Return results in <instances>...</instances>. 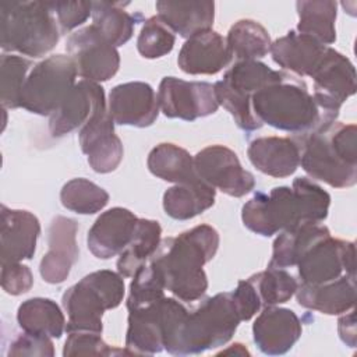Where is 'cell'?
I'll use <instances>...</instances> for the list:
<instances>
[{
    "label": "cell",
    "mask_w": 357,
    "mask_h": 357,
    "mask_svg": "<svg viewBox=\"0 0 357 357\" xmlns=\"http://www.w3.org/2000/svg\"><path fill=\"white\" fill-rule=\"evenodd\" d=\"M331 195L308 177L294 178L291 187H273L269 192H257L241 209L244 226L264 237L305 223L326 219Z\"/></svg>",
    "instance_id": "cell-1"
},
{
    "label": "cell",
    "mask_w": 357,
    "mask_h": 357,
    "mask_svg": "<svg viewBox=\"0 0 357 357\" xmlns=\"http://www.w3.org/2000/svg\"><path fill=\"white\" fill-rule=\"evenodd\" d=\"M219 247V233L211 225H198L160 241L151 258L159 268L165 287L180 301H197L208 289L204 265Z\"/></svg>",
    "instance_id": "cell-2"
},
{
    "label": "cell",
    "mask_w": 357,
    "mask_h": 357,
    "mask_svg": "<svg viewBox=\"0 0 357 357\" xmlns=\"http://www.w3.org/2000/svg\"><path fill=\"white\" fill-rule=\"evenodd\" d=\"M300 165L315 180L333 188L357 183V127L333 121L294 138Z\"/></svg>",
    "instance_id": "cell-3"
},
{
    "label": "cell",
    "mask_w": 357,
    "mask_h": 357,
    "mask_svg": "<svg viewBox=\"0 0 357 357\" xmlns=\"http://www.w3.org/2000/svg\"><path fill=\"white\" fill-rule=\"evenodd\" d=\"M251 107L262 124L291 132L296 137L337 119L319 107L301 79L286 71L254 92Z\"/></svg>",
    "instance_id": "cell-4"
},
{
    "label": "cell",
    "mask_w": 357,
    "mask_h": 357,
    "mask_svg": "<svg viewBox=\"0 0 357 357\" xmlns=\"http://www.w3.org/2000/svg\"><path fill=\"white\" fill-rule=\"evenodd\" d=\"M60 33L50 1L0 3V45L4 52L38 59L54 49Z\"/></svg>",
    "instance_id": "cell-5"
},
{
    "label": "cell",
    "mask_w": 357,
    "mask_h": 357,
    "mask_svg": "<svg viewBox=\"0 0 357 357\" xmlns=\"http://www.w3.org/2000/svg\"><path fill=\"white\" fill-rule=\"evenodd\" d=\"M240 322L231 293H218L187 314L167 353L188 356L223 346L233 337Z\"/></svg>",
    "instance_id": "cell-6"
},
{
    "label": "cell",
    "mask_w": 357,
    "mask_h": 357,
    "mask_svg": "<svg viewBox=\"0 0 357 357\" xmlns=\"http://www.w3.org/2000/svg\"><path fill=\"white\" fill-rule=\"evenodd\" d=\"M124 279L119 272L109 269L95 271L68 287L61 304L67 312V333L96 332L102 333V317L106 310H113L123 301Z\"/></svg>",
    "instance_id": "cell-7"
},
{
    "label": "cell",
    "mask_w": 357,
    "mask_h": 357,
    "mask_svg": "<svg viewBox=\"0 0 357 357\" xmlns=\"http://www.w3.org/2000/svg\"><path fill=\"white\" fill-rule=\"evenodd\" d=\"M280 74L282 71L272 70L258 60L236 61L223 78L213 84L216 100L231 114L240 130L255 131L262 127V123L252 112L251 98L254 92L279 78Z\"/></svg>",
    "instance_id": "cell-8"
},
{
    "label": "cell",
    "mask_w": 357,
    "mask_h": 357,
    "mask_svg": "<svg viewBox=\"0 0 357 357\" xmlns=\"http://www.w3.org/2000/svg\"><path fill=\"white\" fill-rule=\"evenodd\" d=\"M77 68L68 54H52L29 71L20 98V107L50 116L74 88Z\"/></svg>",
    "instance_id": "cell-9"
},
{
    "label": "cell",
    "mask_w": 357,
    "mask_h": 357,
    "mask_svg": "<svg viewBox=\"0 0 357 357\" xmlns=\"http://www.w3.org/2000/svg\"><path fill=\"white\" fill-rule=\"evenodd\" d=\"M297 272L303 284H322L343 275L356 276L354 243L331 234L317 240L298 259Z\"/></svg>",
    "instance_id": "cell-10"
},
{
    "label": "cell",
    "mask_w": 357,
    "mask_h": 357,
    "mask_svg": "<svg viewBox=\"0 0 357 357\" xmlns=\"http://www.w3.org/2000/svg\"><path fill=\"white\" fill-rule=\"evenodd\" d=\"M66 50L74 61L78 77L86 81L103 82L119 71L117 49L92 24L73 32L66 42Z\"/></svg>",
    "instance_id": "cell-11"
},
{
    "label": "cell",
    "mask_w": 357,
    "mask_h": 357,
    "mask_svg": "<svg viewBox=\"0 0 357 357\" xmlns=\"http://www.w3.org/2000/svg\"><path fill=\"white\" fill-rule=\"evenodd\" d=\"M158 103L166 117L185 121L206 117L219 109L212 84L184 81L176 77H165L160 81Z\"/></svg>",
    "instance_id": "cell-12"
},
{
    "label": "cell",
    "mask_w": 357,
    "mask_h": 357,
    "mask_svg": "<svg viewBox=\"0 0 357 357\" xmlns=\"http://www.w3.org/2000/svg\"><path fill=\"white\" fill-rule=\"evenodd\" d=\"M195 170L202 181L223 194L240 198L255 187L252 173L245 170L237 155L225 145H209L194 156Z\"/></svg>",
    "instance_id": "cell-13"
},
{
    "label": "cell",
    "mask_w": 357,
    "mask_h": 357,
    "mask_svg": "<svg viewBox=\"0 0 357 357\" xmlns=\"http://www.w3.org/2000/svg\"><path fill=\"white\" fill-rule=\"evenodd\" d=\"M314 81L312 96L322 110L336 116L340 106L356 93V68L340 52L326 46L325 53L310 75Z\"/></svg>",
    "instance_id": "cell-14"
},
{
    "label": "cell",
    "mask_w": 357,
    "mask_h": 357,
    "mask_svg": "<svg viewBox=\"0 0 357 357\" xmlns=\"http://www.w3.org/2000/svg\"><path fill=\"white\" fill-rule=\"evenodd\" d=\"M78 141L81 151L88 156L93 172L105 174L114 172L123 160V144L114 132V121L102 102L92 117L79 128Z\"/></svg>",
    "instance_id": "cell-15"
},
{
    "label": "cell",
    "mask_w": 357,
    "mask_h": 357,
    "mask_svg": "<svg viewBox=\"0 0 357 357\" xmlns=\"http://www.w3.org/2000/svg\"><path fill=\"white\" fill-rule=\"evenodd\" d=\"M107 110L116 124L144 128L156 121L160 109L153 88L146 82L132 81L110 91Z\"/></svg>",
    "instance_id": "cell-16"
},
{
    "label": "cell",
    "mask_w": 357,
    "mask_h": 357,
    "mask_svg": "<svg viewBox=\"0 0 357 357\" xmlns=\"http://www.w3.org/2000/svg\"><path fill=\"white\" fill-rule=\"evenodd\" d=\"M78 223L66 216H56L47 230L49 250L39 264V272L45 282L50 284L63 283L78 259L77 245Z\"/></svg>",
    "instance_id": "cell-17"
},
{
    "label": "cell",
    "mask_w": 357,
    "mask_h": 357,
    "mask_svg": "<svg viewBox=\"0 0 357 357\" xmlns=\"http://www.w3.org/2000/svg\"><path fill=\"white\" fill-rule=\"evenodd\" d=\"M301 321L289 308L264 307L252 325L257 347L268 356L287 353L301 336Z\"/></svg>",
    "instance_id": "cell-18"
},
{
    "label": "cell",
    "mask_w": 357,
    "mask_h": 357,
    "mask_svg": "<svg viewBox=\"0 0 357 357\" xmlns=\"http://www.w3.org/2000/svg\"><path fill=\"white\" fill-rule=\"evenodd\" d=\"M226 39L213 29L190 36L180 49L177 64L191 75H212L231 63Z\"/></svg>",
    "instance_id": "cell-19"
},
{
    "label": "cell",
    "mask_w": 357,
    "mask_h": 357,
    "mask_svg": "<svg viewBox=\"0 0 357 357\" xmlns=\"http://www.w3.org/2000/svg\"><path fill=\"white\" fill-rule=\"evenodd\" d=\"M40 234V223L29 211L1 205L0 248L1 265L31 259Z\"/></svg>",
    "instance_id": "cell-20"
},
{
    "label": "cell",
    "mask_w": 357,
    "mask_h": 357,
    "mask_svg": "<svg viewBox=\"0 0 357 357\" xmlns=\"http://www.w3.org/2000/svg\"><path fill=\"white\" fill-rule=\"evenodd\" d=\"M138 218L128 209L114 206L100 213L88 231V250L99 259L119 255L130 243Z\"/></svg>",
    "instance_id": "cell-21"
},
{
    "label": "cell",
    "mask_w": 357,
    "mask_h": 357,
    "mask_svg": "<svg viewBox=\"0 0 357 357\" xmlns=\"http://www.w3.org/2000/svg\"><path fill=\"white\" fill-rule=\"evenodd\" d=\"M103 88L86 79L78 81L61 105L49 116L52 137H63L81 128L105 102Z\"/></svg>",
    "instance_id": "cell-22"
},
{
    "label": "cell",
    "mask_w": 357,
    "mask_h": 357,
    "mask_svg": "<svg viewBox=\"0 0 357 357\" xmlns=\"http://www.w3.org/2000/svg\"><path fill=\"white\" fill-rule=\"evenodd\" d=\"M247 155L261 173L283 178L291 176L300 166V148L290 137H259L250 142Z\"/></svg>",
    "instance_id": "cell-23"
},
{
    "label": "cell",
    "mask_w": 357,
    "mask_h": 357,
    "mask_svg": "<svg viewBox=\"0 0 357 357\" xmlns=\"http://www.w3.org/2000/svg\"><path fill=\"white\" fill-rule=\"evenodd\" d=\"M165 349V314L163 298L128 311L126 350L130 354H156Z\"/></svg>",
    "instance_id": "cell-24"
},
{
    "label": "cell",
    "mask_w": 357,
    "mask_h": 357,
    "mask_svg": "<svg viewBox=\"0 0 357 357\" xmlns=\"http://www.w3.org/2000/svg\"><path fill=\"white\" fill-rule=\"evenodd\" d=\"M297 303L308 310L326 315H340L356 303V276L343 275L322 284H303L296 290Z\"/></svg>",
    "instance_id": "cell-25"
},
{
    "label": "cell",
    "mask_w": 357,
    "mask_h": 357,
    "mask_svg": "<svg viewBox=\"0 0 357 357\" xmlns=\"http://www.w3.org/2000/svg\"><path fill=\"white\" fill-rule=\"evenodd\" d=\"M326 46L308 35L296 31L272 42L269 53L273 61L298 77H310L321 61Z\"/></svg>",
    "instance_id": "cell-26"
},
{
    "label": "cell",
    "mask_w": 357,
    "mask_h": 357,
    "mask_svg": "<svg viewBox=\"0 0 357 357\" xmlns=\"http://www.w3.org/2000/svg\"><path fill=\"white\" fill-rule=\"evenodd\" d=\"M158 17L173 32L183 38H190L198 32L212 29L215 20L213 1H156Z\"/></svg>",
    "instance_id": "cell-27"
},
{
    "label": "cell",
    "mask_w": 357,
    "mask_h": 357,
    "mask_svg": "<svg viewBox=\"0 0 357 357\" xmlns=\"http://www.w3.org/2000/svg\"><path fill=\"white\" fill-rule=\"evenodd\" d=\"M146 165L153 176L165 181L191 184L201 180L195 170L194 156L176 144L163 142L156 145L149 152Z\"/></svg>",
    "instance_id": "cell-28"
},
{
    "label": "cell",
    "mask_w": 357,
    "mask_h": 357,
    "mask_svg": "<svg viewBox=\"0 0 357 357\" xmlns=\"http://www.w3.org/2000/svg\"><path fill=\"white\" fill-rule=\"evenodd\" d=\"M216 190L199 180L191 184H176L163 194V209L176 220H188L213 206Z\"/></svg>",
    "instance_id": "cell-29"
},
{
    "label": "cell",
    "mask_w": 357,
    "mask_h": 357,
    "mask_svg": "<svg viewBox=\"0 0 357 357\" xmlns=\"http://www.w3.org/2000/svg\"><path fill=\"white\" fill-rule=\"evenodd\" d=\"M162 241V227L158 220L139 219L126 248L119 254L117 272L123 278H132L156 252Z\"/></svg>",
    "instance_id": "cell-30"
},
{
    "label": "cell",
    "mask_w": 357,
    "mask_h": 357,
    "mask_svg": "<svg viewBox=\"0 0 357 357\" xmlns=\"http://www.w3.org/2000/svg\"><path fill=\"white\" fill-rule=\"evenodd\" d=\"M17 322L24 332L49 337H61L66 318L56 301L45 297L25 300L17 311Z\"/></svg>",
    "instance_id": "cell-31"
},
{
    "label": "cell",
    "mask_w": 357,
    "mask_h": 357,
    "mask_svg": "<svg viewBox=\"0 0 357 357\" xmlns=\"http://www.w3.org/2000/svg\"><path fill=\"white\" fill-rule=\"evenodd\" d=\"M331 234L329 229L321 223H305L283 230L273 241L269 268L286 269L297 265L304 251L317 240Z\"/></svg>",
    "instance_id": "cell-32"
},
{
    "label": "cell",
    "mask_w": 357,
    "mask_h": 357,
    "mask_svg": "<svg viewBox=\"0 0 357 357\" xmlns=\"http://www.w3.org/2000/svg\"><path fill=\"white\" fill-rule=\"evenodd\" d=\"M298 24L297 32L308 35L319 43L329 46L336 40L335 21L337 3L331 0H308L296 3Z\"/></svg>",
    "instance_id": "cell-33"
},
{
    "label": "cell",
    "mask_w": 357,
    "mask_h": 357,
    "mask_svg": "<svg viewBox=\"0 0 357 357\" xmlns=\"http://www.w3.org/2000/svg\"><path fill=\"white\" fill-rule=\"evenodd\" d=\"M226 43L236 61L258 60L271 50V36L265 26L254 20H238L227 32Z\"/></svg>",
    "instance_id": "cell-34"
},
{
    "label": "cell",
    "mask_w": 357,
    "mask_h": 357,
    "mask_svg": "<svg viewBox=\"0 0 357 357\" xmlns=\"http://www.w3.org/2000/svg\"><path fill=\"white\" fill-rule=\"evenodd\" d=\"M123 6L116 1H92V25L114 47L126 45L134 32L135 20Z\"/></svg>",
    "instance_id": "cell-35"
},
{
    "label": "cell",
    "mask_w": 357,
    "mask_h": 357,
    "mask_svg": "<svg viewBox=\"0 0 357 357\" xmlns=\"http://www.w3.org/2000/svg\"><path fill=\"white\" fill-rule=\"evenodd\" d=\"M61 205L79 215H92L102 211L109 202V194L105 188L78 177L67 181L60 191Z\"/></svg>",
    "instance_id": "cell-36"
},
{
    "label": "cell",
    "mask_w": 357,
    "mask_h": 357,
    "mask_svg": "<svg viewBox=\"0 0 357 357\" xmlns=\"http://www.w3.org/2000/svg\"><path fill=\"white\" fill-rule=\"evenodd\" d=\"M257 290L262 307L278 305L289 301L297 290V280L284 269L266 268L248 278Z\"/></svg>",
    "instance_id": "cell-37"
},
{
    "label": "cell",
    "mask_w": 357,
    "mask_h": 357,
    "mask_svg": "<svg viewBox=\"0 0 357 357\" xmlns=\"http://www.w3.org/2000/svg\"><path fill=\"white\" fill-rule=\"evenodd\" d=\"M32 70V61L24 56L3 53L0 57V100L3 109L20 107L25 79Z\"/></svg>",
    "instance_id": "cell-38"
},
{
    "label": "cell",
    "mask_w": 357,
    "mask_h": 357,
    "mask_svg": "<svg viewBox=\"0 0 357 357\" xmlns=\"http://www.w3.org/2000/svg\"><path fill=\"white\" fill-rule=\"evenodd\" d=\"M163 276L156 264L149 259L132 276L127 297V310L148 307L165 297Z\"/></svg>",
    "instance_id": "cell-39"
},
{
    "label": "cell",
    "mask_w": 357,
    "mask_h": 357,
    "mask_svg": "<svg viewBox=\"0 0 357 357\" xmlns=\"http://www.w3.org/2000/svg\"><path fill=\"white\" fill-rule=\"evenodd\" d=\"M174 42V32L158 15H153L144 22L137 39V49L145 59H159L172 52Z\"/></svg>",
    "instance_id": "cell-40"
},
{
    "label": "cell",
    "mask_w": 357,
    "mask_h": 357,
    "mask_svg": "<svg viewBox=\"0 0 357 357\" xmlns=\"http://www.w3.org/2000/svg\"><path fill=\"white\" fill-rule=\"evenodd\" d=\"M130 354L127 350L110 347L96 332H70L63 347L64 357Z\"/></svg>",
    "instance_id": "cell-41"
},
{
    "label": "cell",
    "mask_w": 357,
    "mask_h": 357,
    "mask_svg": "<svg viewBox=\"0 0 357 357\" xmlns=\"http://www.w3.org/2000/svg\"><path fill=\"white\" fill-rule=\"evenodd\" d=\"M61 33L82 25L92 15V1H50Z\"/></svg>",
    "instance_id": "cell-42"
},
{
    "label": "cell",
    "mask_w": 357,
    "mask_h": 357,
    "mask_svg": "<svg viewBox=\"0 0 357 357\" xmlns=\"http://www.w3.org/2000/svg\"><path fill=\"white\" fill-rule=\"evenodd\" d=\"M33 284V276L31 269L21 262H11L1 265V287L11 296H20Z\"/></svg>",
    "instance_id": "cell-43"
},
{
    "label": "cell",
    "mask_w": 357,
    "mask_h": 357,
    "mask_svg": "<svg viewBox=\"0 0 357 357\" xmlns=\"http://www.w3.org/2000/svg\"><path fill=\"white\" fill-rule=\"evenodd\" d=\"M53 342L49 336L24 332L10 344L8 356H53Z\"/></svg>",
    "instance_id": "cell-44"
},
{
    "label": "cell",
    "mask_w": 357,
    "mask_h": 357,
    "mask_svg": "<svg viewBox=\"0 0 357 357\" xmlns=\"http://www.w3.org/2000/svg\"><path fill=\"white\" fill-rule=\"evenodd\" d=\"M230 293L241 321H250L262 307L257 290L248 279L240 280L237 287Z\"/></svg>",
    "instance_id": "cell-45"
},
{
    "label": "cell",
    "mask_w": 357,
    "mask_h": 357,
    "mask_svg": "<svg viewBox=\"0 0 357 357\" xmlns=\"http://www.w3.org/2000/svg\"><path fill=\"white\" fill-rule=\"evenodd\" d=\"M337 331L339 336L343 343H346L349 347H356V314L354 308L344 312L339 321H337Z\"/></svg>",
    "instance_id": "cell-46"
},
{
    "label": "cell",
    "mask_w": 357,
    "mask_h": 357,
    "mask_svg": "<svg viewBox=\"0 0 357 357\" xmlns=\"http://www.w3.org/2000/svg\"><path fill=\"white\" fill-rule=\"evenodd\" d=\"M219 354H237V356H250L248 350L241 344V343H234L231 344L230 349L222 350Z\"/></svg>",
    "instance_id": "cell-47"
}]
</instances>
